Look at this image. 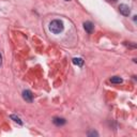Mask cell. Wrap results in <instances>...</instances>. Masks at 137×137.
I'll return each instance as SVG.
<instances>
[{"label":"cell","instance_id":"obj_1","mask_svg":"<svg viewBox=\"0 0 137 137\" xmlns=\"http://www.w3.org/2000/svg\"><path fill=\"white\" fill-rule=\"evenodd\" d=\"M63 29H64V25L60 19H54V20H52V23L49 24V30L54 34L61 33L63 31Z\"/></svg>","mask_w":137,"mask_h":137},{"label":"cell","instance_id":"obj_2","mask_svg":"<svg viewBox=\"0 0 137 137\" xmlns=\"http://www.w3.org/2000/svg\"><path fill=\"white\" fill-rule=\"evenodd\" d=\"M119 12L123 16H128L130 13H131V10H130L128 5H126V4H120L119 5Z\"/></svg>","mask_w":137,"mask_h":137},{"label":"cell","instance_id":"obj_3","mask_svg":"<svg viewBox=\"0 0 137 137\" xmlns=\"http://www.w3.org/2000/svg\"><path fill=\"white\" fill-rule=\"evenodd\" d=\"M23 99L28 103H32L33 101V95L30 90H24L23 91Z\"/></svg>","mask_w":137,"mask_h":137},{"label":"cell","instance_id":"obj_4","mask_svg":"<svg viewBox=\"0 0 137 137\" xmlns=\"http://www.w3.org/2000/svg\"><path fill=\"white\" fill-rule=\"evenodd\" d=\"M53 123L56 125V126H62L67 123V120L63 119V118H60V117H55L53 119Z\"/></svg>","mask_w":137,"mask_h":137},{"label":"cell","instance_id":"obj_5","mask_svg":"<svg viewBox=\"0 0 137 137\" xmlns=\"http://www.w3.org/2000/svg\"><path fill=\"white\" fill-rule=\"evenodd\" d=\"M84 28L86 32H88L89 34H91L93 32V30H94V26H93V24L91 23V21H85L84 23Z\"/></svg>","mask_w":137,"mask_h":137},{"label":"cell","instance_id":"obj_6","mask_svg":"<svg viewBox=\"0 0 137 137\" xmlns=\"http://www.w3.org/2000/svg\"><path fill=\"white\" fill-rule=\"evenodd\" d=\"M10 118L14 121V122H16V123H18L19 125H23V121L20 120V118L19 117H17L16 115H10Z\"/></svg>","mask_w":137,"mask_h":137},{"label":"cell","instance_id":"obj_7","mask_svg":"<svg viewBox=\"0 0 137 137\" xmlns=\"http://www.w3.org/2000/svg\"><path fill=\"white\" fill-rule=\"evenodd\" d=\"M122 82H123V79L119 76H114L110 78V83H112V84H121Z\"/></svg>","mask_w":137,"mask_h":137},{"label":"cell","instance_id":"obj_8","mask_svg":"<svg viewBox=\"0 0 137 137\" xmlns=\"http://www.w3.org/2000/svg\"><path fill=\"white\" fill-rule=\"evenodd\" d=\"M72 61H73L74 64H76V66H78V67H83L84 66V60L82 58H74Z\"/></svg>","mask_w":137,"mask_h":137},{"label":"cell","instance_id":"obj_9","mask_svg":"<svg viewBox=\"0 0 137 137\" xmlns=\"http://www.w3.org/2000/svg\"><path fill=\"white\" fill-rule=\"evenodd\" d=\"M88 136H99V134L95 131H91V132L88 133Z\"/></svg>","mask_w":137,"mask_h":137},{"label":"cell","instance_id":"obj_10","mask_svg":"<svg viewBox=\"0 0 137 137\" xmlns=\"http://www.w3.org/2000/svg\"><path fill=\"white\" fill-rule=\"evenodd\" d=\"M1 63H2V57L0 55V67H1Z\"/></svg>","mask_w":137,"mask_h":137},{"label":"cell","instance_id":"obj_11","mask_svg":"<svg viewBox=\"0 0 137 137\" xmlns=\"http://www.w3.org/2000/svg\"><path fill=\"white\" fill-rule=\"evenodd\" d=\"M66 1H70V0H66Z\"/></svg>","mask_w":137,"mask_h":137}]
</instances>
